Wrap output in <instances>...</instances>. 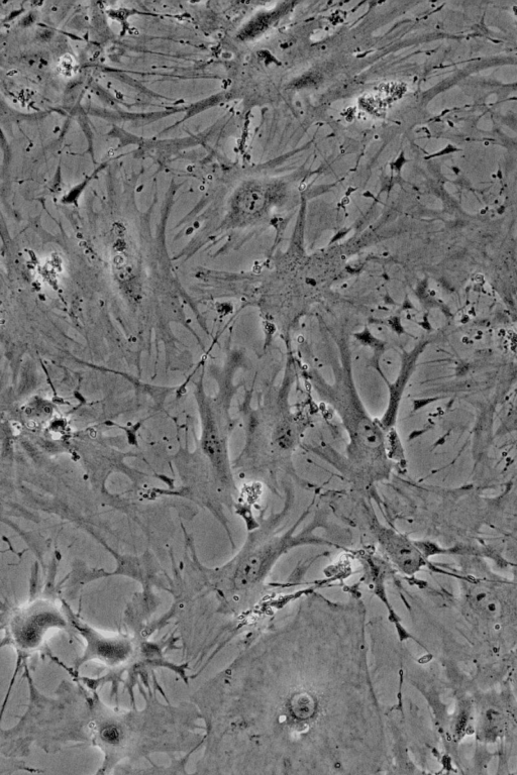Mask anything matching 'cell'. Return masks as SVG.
<instances>
[{
    "label": "cell",
    "mask_w": 517,
    "mask_h": 775,
    "mask_svg": "<svg viewBox=\"0 0 517 775\" xmlns=\"http://www.w3.org/2000/svg\"><path fill=\"white\" fill-rule=\"evenodd\" d=\"M300 520L287 530L278 531L276 528L281 524V521L280 518L276 517L271 523H267L251 533L235 564L234 583L238 588L251 592L256 591L259 586L264 584L280 558L296 546L329 543L315 534L316 530L321 527L320 524L318 526H314L315 523L310 524L304 530L296 533Z\"/></svg>",
    "instance_id": "cell-1"
},
{
    "label": "cell",
    "mask_w": 517,
    "mask_h": 775,
    "mask_svg": "<svg viewBox=\"0 0 517 775\" xmlns=\"http://www.w3.org/2000/svg\"><path fill=\"white\" fill-rule=\"evenodd\" d=\"M373 525L378 543L399 569L411 573L420 568L422 558L417 548L406 537L383 526L377 520H374Z\"/></svg>",
    "instance_id": "cell-2"
}]
</instances>
